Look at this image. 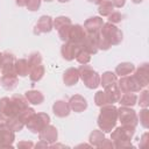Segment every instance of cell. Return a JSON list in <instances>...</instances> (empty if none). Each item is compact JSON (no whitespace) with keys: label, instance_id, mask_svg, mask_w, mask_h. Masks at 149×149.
Instances as JSON below:
<instances>
[{"label":"cell","instance_id":"cell-21","mask_svg":"<svg viewBox=\"0 0 149 149\" xmlns=\"http://www.w3.org/2000/svg\"><path fill=\"white\" fill-rule=\"evenodd\" d=\"M10 100H12V104H13V107H14L15 115H17L22 109H24L29 106L28 105L29 102L26 99V97L20 95V94H14L13 97H10Z\"/></svg>","mask_w":149,"mask_h":149},{"label":"cell","instance_id":"cell-4","mask_svg":"<svg viewBox=\"0 0 149 149\" xmlns=\"http://www.w3.org/2000/svg\"><path fill=\"white\" fill-rule=\"evenodd\" d=\"M100 33L111 43V45H118L122 42V38H123L122 31L115 24H113L111 22L104 23L101 29H100Z\"/></svg>","mask_w":149,"mask_h":149},{"label":"cell","instance_id":"cell-54","mask_svg":"<svg viewBox=\"0 0 149 149\" xmlns=\"http://www.w3.org/2000/svg\"><path fill=\"white\" fill-rule=\"evenodd\" d=\"M59 2H69V1H71V0H58Z\"/></svg>","mask_w":149,"mask_h":149},{"label":"cell","instance_id":"cell-47","mask_svg":"<svg viewBox=\"0 0 149 149\" xmlns=\"http://www.w3.org/2000/svg\"><path fill=\"white\" fill-rule=\"evenodd\" d=\"M7 122H8V116L0 112V128L1 127H6Z\"/></svg>","mask_w":149,"mask_h":149},{"label":"cell","instance_id":"cell-28","mask_svg":"<svg viewBox=\"0 0 149 149\" xmlns=\"http://www.w3.org/2000/svg\"><path fill=\"white\" fill-rule=\"evenodd\" d=\"M45 73V69L42 64H38V65H35V66H31L30 70H29V78L31 81L36 83V81H40L43 76Z\"/></svg>","mask_w":149,"mask_h":149},{"label":"cell","instance_id":"cell-51","mask_svg":"<svg viewBox=\"0 0 149 149\" xmlns=\"http://www.w3.org/2000/svg\"><path fill=\"white\" fill-rule=\"evenodd\" d=\"M87 1H90V2H92V3H95V5H99V3L102 2L104 0H87Z\"/></svg>","mask_w":149,"mask_h":149},{"label":"cell","instance_id":"cell-14","mask_svg":"<svg viewBox=\"0 0 149 149\" xmlns=\"http://www.w3.org/2000/svg\"><path fill=\"white\" fill-rule=\"evenodd\" d=\"M15 134L7 126L0 128V148H13Z\"/></svg>","mask_w":149,"mask_h":149},{"label":"cell","instance_id":"cell-24","mask_svg":"<svg viewBox=\"0 0 149 149\" xmlns=\"http://www.w3.org/2000/svg\"><path fill=\"white\" fill-rule=\"evenodd\" d=\"M0 112L3 113L5 115H7L8 118L15 115L14 107H13V104H12L10 98H8V97H3V98L0 99Z\"/></svg>","mask_w":149,"mask_h":149},{"label":"cell","instance_id":"cell-46","mask_svg":"<svg viewBox=\"0 0 149 149\" xmlns=\"http://www.w3.org/2000/svg\"><path fill=\"white\" fill-rule=\"evenodd\" d=\"M148 144V133H144L140 141V148H146Z\"/></svg>","mask_w":149,"mask_h":149},{"label":"cell","instance_id":"cell-25","mask_svg":"<svg viewBox=\"0 0 149 149\" xmlns=\"http://www.w3.org/2000/svg\"><path fill=\"white\" fill-rule=\"evenodd\" d=\"M24 97L28 100V102L31 104V105H41L43 102V100H44V95L42 94V92H40L37 90L27 91Z\"/></svg>","mask_w":149,"mask_h":149},{"label":"cell","instance_id":"cell-5","mask_svg":"<svg viewBox=\"0 0 149 149\" xmlns=\"http://www.w3.org/2000/svg\"><path fill=\"white\" fill-rule=\"evenodd\" d=\"M50 123V116L47 113H35L26 123L28 130H30L34 134H38L47 125Z\"/></svg>","mask_w":149,"mask_h":149},{"label":"cell","instance_id":"cell-12","mask_svg":"<svg viewBox=\"0 0 149 149\" xmlns=\"http://www.w3.org/2000/svg\"><path fill=\"white\" fill-rule=\"evenodd\" d=\"M38 137L40 140L42 141H45L47 143L51 144V143H55L57 141V137H58V132H57V128L52 125H47L40 133H38Z\"/></svg>","mask_w":149,"mask_h":149},{"label":"cell","instance_id":"cell-9","mask_svg":"<svg viewBox=\"0 0 149 149\" xmlns=\"http://www.w3.org/2000/svg\"><path fill=\"white\" fill-rule=\"evenodd\" d=\"M86 35H87V33H86L85 28L81 24H72L71 28H70L68 42H72V43L81 45V43L85 40Z\"/></svg>","mask_w":149,"mask_h":149},{"label":"cell","instance_id":"cell-53","mask_svg":"<svg viewBox=\"0 0 149 149\" xmlns=\"http://www.w3.org/2000/svg\"><path fill=\"white\" fill-rule=\"evenodd\" d=\"M132 1H133L134 3H141V2L143 1V0H132Z\"/></svg>","mask_w":149,"mask_h":149},{"label":"cell","instance_id":"cell-19","mask_svg":"<svg viewBox=\"0 0 149 149\" xmlns=\"http://www.w3.org/2000/svg\"><path fill=\"white\" fill-rule=\"evenodd\" d=\"M19 79H17V74L15 73H7V74H2L0 78V84L1 86L7 90V91H12L17 86Z\"/></svg>","mask_w":149,"mask_h":149},{"label":"cell","instance_id":"cell-10","mask_svg":"<svg viewBox=\"0 0 149 149\" xmlns=\"http://www.w3.org/2000/svg\"><path fill=\"white\" fill-rule=\"evenodd\" d=\"M81 49L80 44H76L72 42H64V44L61 48V54L65 61H73Z\"/></svg>","mask_w":149,"mask_h":149},{"label":"cell","instance_id":"cell-31","mask_svg":"<svg viewBox=\"0 0 149 149\" xmlns=\"http://www.w3.org/2000/svg\"><path fill=\"white\" fill-rule=\"evenodd\" d=\"M24 126H26V125H24V123H23L16 115L8 118L7 127H8L10 130H13L14 133H15V132H20V130H22V128H23Z\"/></svg>","mask_w":149,"mask_h":149},{"label":"cell","instance_id":"cell-37","mask_svg":"<svg viewBox=\"0 0 149 149\" xmlns=\"http://www.w3.org/2000/svg\"><path fill=\"white\" fill-rule=\"evenodd\" d=\"M95 37H97V44H98V49L99 50H108L112 47L111 43L104 37V35L100 31L95 34Z\"/></svg>","mask_w":149,"mask_h":149},{"label":"cell","instance_id":"cell-55","mask_svg":"<svg viewBox=\"0 0 149 149\" xmlns=\"http://www.w3.org/2000/svg\"><path fill=\"white\" fill-rule=\"evenodd\" d=\"M44 1H47V2H51L52 0H44Z\"/></svg>","mask_w":149,"mask_h":149},{"label":"cell","instance_id":"cell-45","mask_svg":"<svg viewBox=\"0 0 149 149\" xmlns=\"http://www.w3.org/2000/svg\"><path fill=\"white\" fill-rule=\"evenodd\" d=\"M114 147V143H113V141L112 140H107L106 137H105V140L100 143V146H99V148H113Z\"/></svg>","mask_w":149,"mask_h":149},{"label":"cell","instance_id":"cell-40","mask_svg":"<svg viewBox=\"0 0 149 149\" xmlns=\"http://www.w3.org/2000/svg\"><path fill=\"white\" fill-rule=\"evenodd\" d=\"M137 101L136 104H139L142 108H146L149 106V91L148 90H143L141 93H140V97L137 98Z\"/></svg>","mask_w":149,"mask_h":149},{"label":"cell","instance_id":"cell-26","mask_svg":"<svg viewBox=\"0 0 149 149\" xmlns=\"http://www.w3.org/2000/svg\"><path fill=\"white\" fill-rule=\"evenodd\" d=\"M118 102L121 106L133 107L137 102V95L134 92H123V94H121V97H120Z\"/></svg>","mask_w":149,"mask_h":149},{"label":"cell","instance_id":"cell-2","mask_svg":"<svg viewBox=\"0 0 149 149\" xmlns=\"http://www.w3.org/2000/svg\"><path fill=\"white\" fill-rule=\"evenodd\" d=\"M135 134V127L123 126L115 128L111 134V140L114 143L115 148H133L130 140Z\"/></svg>","mask_w":149,"mask_h":149},{"label":"cell","instance_id":"cell-6","mask_svg":"<svg viewBox=\"0 0 149 149\" xmlns=\"http://www.w3.org/2000/svg\"><path fill=\"white\" fill-rule=\"evenodd\" d=\"M118 120L123 126H130L135 128L139 123L136 112L133 108L127 107V106H121L120 108H118Z\"/></svg>","mask_w":149,"mask_h":149},{"label":"cell","instance_id":"cell-43","mask_svg":"<svg viewBox=\"0 0 149 149\" xmlns=\"http://www.w3.org/2000/svg\"><path fill=\"white\" fill-rule=\"evenodd\" d=\"M41 2H42V0H28L26 7L28 8V10L35 12L41 7Z\"/></svg>","mask_w":149,"mask_h":149},{"label":"cell","instance_id":"cell-1","mask_svg":"<svg viewBox=\"0 0 149 149\" xmlns=\"http://www.w3.org/2000/svg\"><path fill=\"white\" fill-rule=\"evenodd\" d=\"M118 122V108L113 104H108L100 107L98 116V126L104 133H111Z\"/></svg>","mask_w":149,"mask_h":149},{"label":"cell","instance_id":"cell-18","mask_svg":"<svg viewBox=\"0 0 149 149\" xmlns=\"http://www.w3.org/2000/svg\"><path fill=\"white\" fill-rule=\"evenodd\" d=\"M81 48L87 51L90 55H95L98 52V44H97V37L95 34H87L85 40L81 43Z\"/></svg>","mask_w":149,"mask_h":149},{"label":"cell","instance_id":"cell-42","mask_svg":"<svg viewBox=\"0 0 149 149\" xmlns=\"http://www.w3.org/2000/svg\"><path fill=\"white\" fill-rule=\"evenodd\" d=\"M122 17H123V15H122L120 12L113 10V12L108 15V22H111V23H113V24H116V23H119V22L122 21Z\"/></svg>","mask_w":149,"mask_h":149},{"label":"cell","instance_id":"cell-44","mask_svg":"<svg viewBox=\"0 0 149 149\" xmlns=\"http://www.w3.org/2000/svg\"><path fill=\"white\" fill-rule=\"evenodd\" d=\"M34 147V143L31 141H20L17 143L19 149H31Z\"/></svg>","mask_w":149,"mask_h":149},{"label":"cell","instance_id":"cell-7","mask_svg":"<svg viewBox=\"0 0 149 149\" xmlns=\"http://www.w3.org/2000/svg\"><path fill=\"white\" fill-rule=\"evenodd\" d=\"M118 86L120 88V91L123 92H140L142 90L141 85L139 84V81L135 79V77L133 74H128V76H122L120 77V79L118 80Z\"/></svg>","mask_w":149,"mask_h":149},{"label":"cell","instance_id":"cell-30","mask_svg":"<svg viewBox=\"0 0 149 149\" xmlns=\"http://www.w3.org/2000/svg\"><path fill=\"white\" fill-rule=\"evenodd\" d=\"M105 140V133L102 130H99V129H95L93 130L91 134H90V137H88V141H90V144L93 146V147H99L100 143Z\"/></svg>","mask_w":149,"mask_h":149},{"label":"cell","instance_id":"cell-48","mask_svg":"<svg viewBox=\"0 0 149 149\" xmlns=\"http://www.w3.org/2000/svg\"><path fill=\"white\" fill-rule=\"evenodd\" d=\"M112 3H113V6L114 7H116V8H122L123 6H125V3H126V0H109Z\"/></svg>","mask_w":149,"mask_h":149},{"label":"cell","instance_id":"cell-20","mask_svg":"<svg viewBox=\"0 0 149 149\" xmlns=\"http://www.w3.org/2000/svg\"><path fill=\"white\" fill-rule=\"evenodd\" d=\"M79 80V72L77 68H69L63 73V81L66 86L76 85Z\"/></svg>","mask_w":149,"mask_h":149},{"label":"cell","instance_id":"cell-29","mask_svg":"<svg viewBox=\"0 0 149 149\" xmlns=\"http://www.w3.org/2000/svg\"><path fill=\"white\" fill-rule=\"evenodd\" d=\"M105 92H106V94H107L111 104L118 102L119 99H120V97H121V91H120V88L118 86V83L114 84V85H112V86L106 87L105 88Z\"/></svg>","mask_w":149,"mask_h":149},{"label":"cell","instance_id":"cell-34","mask_svg":"<svg viewBox=\"0 0 149 149\" xmlns=\"http://www.w3.org/2000/svg\"><path fill=\"white\" fill-rule=\"evenodd\" d=\"M71 19L68 17V16H57L54 21H52V28L58 30L59 28L66 26V24H71Z\"/></svg>","mask_w":149,"mask_h":149},{"label":"cell","instance_id":"cell-8","mask_svg":"<svg viewBox=\"0 0 149 149\" xmlns=\"http://www.w3.org/2000/svg\"><path fill=\"white\" fill-rule=\"evenodd\" d=\"M52 17L49 15H42L35 27H34V34L35 35H41V34H45V33H50L54 28H52Z\"/></svg>","mask_w":149,"mask_h":149},{"label":"cell","instance_id":"cell-27","mask_svg":"<svg viewBox=\"0 0 149 149\" xmlns=\"http://www.w3.org/2000/svg\"><path fill=\"white\" fill-rule=\"evenodd\" d=\"M118 83V77L115 74V72H112V71H106L102 73V76L100 77V85L106 88L108 86H112L114 84Z\"/></svg>","mask_w":149,"mask_h":149},{"label":"cell","instance_id":"cell-35","mask_svg":"<svg viewBox=\"0 0 149 149\" xmlns=\"http://www.w3.org/2000/svg\"><path fill=\"white\" fill-rule=\"evenodd\" d=\"M34 114H35V109H34L33 107H29V106H28L27 108L22 109V111H21L16 116H17V118H19V119H20V120L26 125V123H27V121H28V120H29Z\"/></svg>","mask_w":149,"mask_h":149},{"label":"cell","instance_id":"cell-15","mask_svg":"<svg viewBox=\"0 0 149 149\" xmlns=\"http://www.w3.org/2000/svg\"><path fill=\"white\" fill-rule=\"evenodd\" d=\"M104 20L100 17V16H92L90 19H87L85 22H84V28L86 30L87 34H97L100 31L102 24H104Z\"/></svg>","mask_w":149,"mask_h":149},{"label":"cell","instance_id":"cell-39","mask_svg":"<svg viewBox=\"0 0 149 149\" xmlns=\"http://www.w3.org/2000/svg\"><path fill=\"white\" fill-rule=\"evenodd\" d=\"M28 63H29L30 68L35 66V65H38V64H42V55L38 51L31 52L28 57Z\"/></svg>","mask_w":149,"mask_h":149},{"label":"cell","instance_id":"cell-3","mask_svg":"<svg viewBox=\"0 0 149 149\" xmlns=\"http://www.w3.org/2000/svg\"><path fill=\"white\" fill-rule=\"evenodd\" d=\"M78 72H79V78L83 80L84 85L87 88L93 90V88H97L100 85V76H99V73L95 70H93L90 65L81 64L78 68Z\"/></svg>","mask_w":149,"mask_h":149},{"label":"cell","instance_id":"cell-50","mask_svg":"<svg viewBox=\"0 0 149 149\" xmlns=\"http://www.w3.org/2000/svg\"><path fill=\"white\" fill-rule=\"evenodd\" d=\"M27 2H28V0H15V3L19 7H26L27 6Z\"/></svg>","mask_w":149,"mask_h":149},{"label":"cell","instance_id":"cell-13","mask_svg":"<svg viewBox=\"0 0 149 149\" xmlns=\"http://www.w3.org/2000/svg\"><path fill=\"white\" fill-rule=\"evenodd\" d=\"M14 63H15V57L13 54L5 51L2 52V64H1V73L2 74H7V73H15V69H14Z\"/></svg>","mask_w":149,"mask_h":149},{"label":"cell","instance_id":"cell-36","mask_svg":"<svg viewBox=\"0 0 149 149\" xmlns=\"http://www.w3.org/2000/svg\"><path fill=\"white\" fill-rule=\"evenodd\" d=\"M137 119H139V121H140V123L143 128H146V129L149 128V111H148L147 107L142 108L140 111V114L137 115Z\"/></svg>","mask_w":149,"mask_h":149},{"label":"cell","instance_id":"cell-33","mask_svg":"<svg viewBox=\"0 0 149 149\" xmlns=\"http://www.w3.org/2000/svg\"><path fill=\"white\" fill-rule=\"evenodd\" d=\"M94 104L98 106V107H101V106H105V105H108L111 104L109 102V99L106 94L105 91H98L94 95Z\"/></svg>","mask_w":149,"mask_h":149},{"label":"cell","instance_id":"cell-52","mask_svg":"<svg viewBox=\"0 0 149 149\" xmlns=\"http://www.w3.org/2000/svg\"><path fill=\"white\" fill-rule=\"evenodd\" d=\"M1 64H2V52H0V70H1Z\"/></svg>","mask_w":149,"mask_h":149},{"label":"cell","instance_id":"cell-23","mask_svg":"<svg viewBox=\"0 0 149 149\" xmlns=\"http://www.w3.org/2000/svg\"><path fill=\"white\" fill-rule=\"evenodd\" d=\"M135 70V65L130 62H122L120 64L116 65L115 68V74L116 76H128V74H132Z\"/></svg>","mask_w":149,"mask_h":149},{"label":"cell","instance_id":"cell-32","mask_svg":"<svg viewBox=\"0 0 149 149\" xmlns=\"http://www.w3.org/2000/svg\"><path fill=\"white\" fill-rule=\"evenodd\" d=\"M113 10H114V6L109 0H104L102 2L99 3L98 12L101 16H108Z\"/></svg>","mask_w":149,"mask_h":149},{"label":"cell","instance_id":"cell-17","mask_svg":"<svg viewBox=\"0 0 149 149\" xmlns=\"http://www.w3.org/2000/svg\"><path fill=\"white\" fill-rule=\"evenodd\" d=\"M52 112L58 118H65L70 114L71 108L69 105V101L65 100H57L52 105Z\"/></svg>","mask_w":149,"mask_h":149},{"label":"cell","instance_id":"cell-41","mask_svg":"<svg viewBox=\"0 0 149 149\" xmlns=\"http://www.w3.org/2000/svg\"><path fill=\"white\" fill-rule=\"evenodd\" d=\"M71 26H72V23H71V24H66V26H64V27H62V28H59V29L57 30V31H58V36H59V38H61L63 42H68V40H69V33H70Z\"/></svg>","mask_w":149,"mask_h":149},{"label":"cell","instance_id":"cell-16","mask_svg":"<svg viewBox=\"0 0 149 149\" xmlns=\"http://www.w3.org/2000/svg\"><path fill=\"white\" fill-rule=\"evenodd\" d=\"M69 105H70V108L71 111L76 112V113H80V112H84L86 108H87V101L86 99L80 95V94H74L70 98L69 100Z\"/></svg>","mask_w":149,"mask_h":149},{"label":"cell","instance_id":"cell-49","mask_svg":"<svg viewBox=\"0 0 149 149\" xmlns=\"http://www.w3.org/2000/svg\"><path fill=\"white\" fill-rule=\"evenodd\" d=\"M35 147H36V148H48V147H49V143H47L45 141L40 140V141L35 144Z\"/></svg>","mask_w":149,"mask_h":149},{"label":"cell","instance_id":"cell-38","mask_svg":"<svg viewBox=\"0 0 149 149\" xmlns=\"http://www.w3.org/2000/svg\"><path fill=\"white\" fill-rule=\"evenodd\" d=\"M76 59H77V62H78L79 64H87V63L91 61V55L81 48V49L79 50V52L77 54Z\"/></svg>","mask_w":149,"mask_h":149},{"label":"cell","instance_id":"cell-11","mask_svg":"<svg viewBox=\"0 0 149 149\" xmlns=\"http://www.w3.org/2000/svg\"><path fill=\"white\" fill-rule=\"evenodd\" d=\"M133 76L139 81V84L141 85L142 88L146 87L149 84V64L148 63L141 64L137 69L134 70Z\"/></svg>","mask_w":149,"mask_h":149},{"label":"cell","instance_id":"cell-22","mask_svg":"<svg viewBox=\"0 0 149 149\" xmlns=\"http://www.w3.org/2000/svg\"><path fill=\"white\" fill-rule=\"evenodd\" d=\"M14 69L17 76L20 77H26L29 74V70H30V65L28 63V59L24 58H20L16 59L14 63Z\"/></svg>","mask_w":149,"mask_h":149}]
</instances>
